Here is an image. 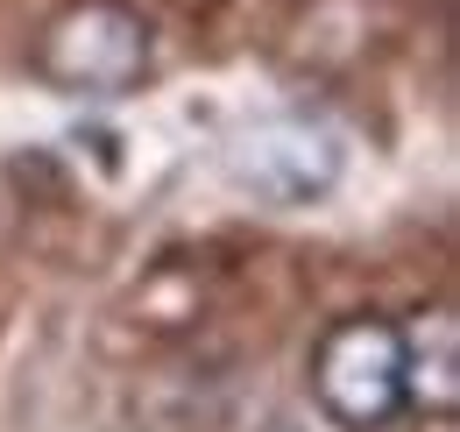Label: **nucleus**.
<instances>
[{
	"mask_svg": "<svg viewBox=\"0 0 460 432\" xmlns=\"http://www.w3.org/2000/svg\"><path fill=\"white\" fill-rule=\"evenodd\" d=\"M29 64L64 100H128L156 64V36L135 0H64L36 29Z\"/></svg>",
	"mask_w": 460,
	"mask_h": 432,
	"instance_id": "1",
	"label": "nucleus"
},
{
	"mask_svg": "<svg viewBox=\"0 0 460 432\" xmlns=\"http://www.w3.org/2000/svg\"><path fill=\"white\" fill-rule=\"evenodd\" d=\"M227 170L262 206H312L341 184V142L319 121H255L227 149Z\"/></svg>",
	"mask_w": 460,
	"mask_h": 432,
	"instance_id": "3",
	"label": "nucleus"
},
{
	"mask_svg": "<svg viewBox=\"0 0 460 432\" xmlns=\"http://www.w3.org/2000/svg\"><path fill=\"white\" fill-rule=\"evenodd\" d=\"M454 404H460V326L447 305H432L425 320L403 326V411L454 418Z\"/></svg>",
	"mask_w": 460,
	"mask_h": 432,
	"instance_id": "4",
	"label": "nucleus"
},
{
	"mask_svg": "<svg viewBox=\"0 0 460 432\" xmlns=\"http://www.w3.org/2000/svg\"><path fill=\"white\" fill-rule=\"evenodd\" d=\"M312 404L341 432H383L403 411V326L390 312H341L312 340Z\"/></svg>",
	"mask_w": 460,
	"mask_h": 432,
	"instance_id": "2",
	"label": "nucleus"
}]
</instances>
